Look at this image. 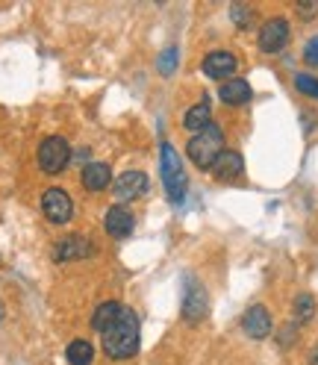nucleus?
I'll return each instance as SVG.
<instances>
[{"label":"nucleus","mask_w":318,"mask_h":365,"mask_svg":"<svg viewBox=\"0 0 318 365\" xmlns=\"http://www.w3.org/2000/svg\"><path fill=\"white\" fill-rule=\"evenodd\" d=\"M103 351L109 359H130L139 351V318L130 307H121L118 318L112 322L103 333Z\"/></svg>","instance_id":"1"},{"label":"nucleus","mask_w":318,"mask_h":365,"mask_svg":"<svg viewBox=\"0 0 318 365\" xmlns=\"http://www.w3.org/2000/svg\"><path fill=\"white\" fill-rule=\"evenodd\" d=\"M186 153L189 159L198 165V168H212V163L224 153V133L218 124H210L207 130H200L198 135H192L189 145H186Z\"/></svg>","instance_id":"2"},{"label":"nucleus","mask_w":318,"mask_h":365,"mask_svg":"<svg viewBox=\"0 0 318 365\" xmlns=\"http://www.w3.org/2000/svg\"><path fill=\"white\" fill-rule=\"evenodd\" d=\"M159 168H163V186L168 192V200L171 203H183L186 197V168H183V159H180V153L165 142L163 150H159Z\"/></svg>","instance_id":"3"},{"label":"nucleus","mask_w":318,"mask_h":365,"mask_svg":"<svg viewBox=\"0 0 318 365\" xmlns=\"http://www.w3.org/2000/svg\"><path fill=\"white\" fill-rule=\"evenodd\" d=\"M71 163V145H68L62 135H48L39 145V168L44 174H62Z\"/></svg>","instance_id":"4"},{"label":"nucleus","mask_w":318,"mask_h":365,"mask_svg":"<svg viewBox=\"0 0 318 365\" xmlns=\"http://www.w3.org/2000/svg\"><path fill=\"white\" fill-rule=\"evenodd\" d=\"M41 212H44V218H48L51 224H68L74 218V200H71V195H68L65 189L53 186V189L44 192V197H41Z\"/></svg>","instance_id":"5"},{"label":"nucleus","mask_w":318,"mask_h":365,"mask_svg":"<svg viewBox=\"0 0 318 365\" xmlns=\"http://www.w3.org/2000/svg\"><path fill=\"white\" fill-rule=\"evenodd\" d=\"M289 21L286 18H268L260 30V51L262 53H280L289 44Z\"/></svg>","instance_id":"6"},{"label":"nucleus","mask_w":318,"mask_h":365,"mask_svg":"<svg viewBox=\"0 0 318 365\" xmlns=\"http://www.w3.org/2000/svg\"><path fill=\"white\" fill-rule=\"evenodd\" d=\"M210 312V294L200 283H189L186 286V294H183V318L192 324L203 322Z\"/></svg>","instance_id":"7"},{"label":"nucleus","mask_w":318,"mask_h":365,"mask_svg":"<svg viewBox=\"0 0 318 365\" xmlns=\"http://www.w3.org/2000/svg\"><path fill=\"white\" fill-rule=\"evenodd\" d=\"M148 192V174L145 171H124L116 182H112V195L118 200H135Z\"/></svg>","instance_id":"8"},{"label":"nucleus","mask_w":318,"mask_h":365,"mask_svg":"<svg viewBox=\"0 0 318 365\" xmlns=\"http://www.w3.org/2000/svg\"><path fill=\"white\" fill-rule=\"evenodd\" d=\"M203 74L207 77H212V80H233V74H236V68H239V62H236V56L233 53H227V51H212L207 59H203Z\"/></svg>","instance_id":"9"},{"label":"nucleus","mask_w":318,"mask_h":365,"mask_svg":"<svg viewBox=\"0 0 318 365\" xmlns=\"http://www.w3.org/2000/svg\"><path fill=\"white\" fill-rule=\"evenodd\" d=\"M92 242L86 236H68V239H59L56 247H53V259L56 262H74V259H83L92 254Z\"/></svg>","instance_id":"10"},{"label":"nucleus","mask_w":318,"mask_h":365,"mask_svg":"<svg viewBox=\"0 0 318 365\" xmlns=\"http://www.w3.org/2000/svg\"><path fill=\"white\" fill-rule=\"evenodd\" d=\"M242 330L251 339H265L271 333V315H268V309L262 304H254L251 309L242 315Z\"/></svg>","instance_id":"11"},{"label":"nucleus","mask_w":318,"mask_h":365,"mask_svg":"<svg viewBox=\"0 0 318 365\" xmlns=\"http://www.w3.org/2000/svg\"><path fill=\"white\" fill-rule=\"evenodd\" d=\"M212 177L215 180H221V182H230V180H236V177H242V171H245V159H242V153H236V150H224L215 163H212Z\"/></svg>","instance_id":"12"},{"label":"nucleus","mask_w":318,"mask_h":365,"mask_svg":"<svg viewBox=\"0 0 318 365\" xmlns=\"http://www.w3.org/2000/svg\"><path fill=\"white\" fill-rule=\"evenodd\" d=\"M133 212L124 210V207H109L106 210V218H103V230L112 236V239H127L133 233Z\"/></svg>","instance_id":"13"},{"label":"nucleus","mask_w":318,"mask_h":365,"mask_svg":"<svg viewBox=\"0 0 318 365\" xmlns=\"http://www.w3.org/2000/svg\"><path fill=\"white\" fill-rule=\"evenodd\" d=\"M80 180H83V186L88 192H103L109 182H112V168L106 163H88L83 168V177Z\"/></svg>","instance_id":"14"},{"label":"nucleus","mask_w":318,"mask_h":365,"mask_svg":"<svg viewBox=\"0 0 318 365\" xmlns=\"http://www.w3.org/2000/svg\"><path fill=\"white\" fill-rule=\"evenodd\" d=\"M218 98H221L227 106H242V103H247V101L254 98V91H251V86H247V80L233 77V80H227V83L221 86Z\"/></svg>","instance_id":"15"},{"label":"nucleus","mask_w":318,"mask_h":365,"mask_svg":"<svg viewBox=\"0 0 318 365\" xmlns=\"http://www.w3.org/2000/svg\"><path fill=\"white\" fill-rule=\"evenodd\" d=\"M212 124V109H210V101H200L195 103L192 109H186V115H183V127L189 133H200V130H207Z\"/></svg>","instance_id":"16"},{"label":"nucleus","mask_w":318,"mask_h":365,"mask_svg":"<svg viewBox=\"0 0 318 365\" xmlns=\"http://www.w3.org/2000/svg\"><path fill=\"white\" fill-rule=\"evenodd\" d=\"M65 359L68 365H88L95 359V348H92V341H86V339H74L71 345H68L65 351Z\"/></svg>","instance_id":"17"},{"label":"nucleus","mask_w":318,"mask_h":365,"mask_svg":"<svg viewBox=\"0 0 318 365\" xmlns=\"http://www.w3.org/2000/svg\"><path fill=\"white\" fill-rule=\"evenodd\" d=\"M121 307H124V304H118V301H106V304H101V307L95 309V315H92V327H95L98 333H103V330L118 318Z\"/></svg>","instance_id":"18"},{"label":"nucleus","mask_w":318,"mask_h":365,"mask_svg":"<svg viewBox=\"0 0 318 365\" xmlns=\"http://www.w3.org/2000/svg\"><path fill=\"white\" fill-rule=\"evenodd\" d=\"M292 309H294V322H309V318L315 315V298L312 294H298V298H294V304H292Z\"/></svg>","instance_id":"19"},{"label":"nucleus","mask_w":318,"mask_h":365,"mask_svg":"<svg viewBox=\"0 0 318 365\" xmlns=\"http://www.w3.org/2000/svg\"><path fill=\"white\" fill-rule=\"evenodd\" d=\"M156 65H159V74H163V77H171L177 71V48H174V44L163 51V56H159Z\"/></svg>","instance_id":"20"},{"label":"nucleus","mask_w":318,"mask_h":365,"mask_svg":"<svg viewBox=\"0 0 318 365\" xmlns=\"http://www.w3.org/2000/svg\"><path fill=\"white\" fill-rule=\"evenodd\" d=\"M294 88H298L301 95L318 101V80H315V77H309V74H298V77H294Z\"/></svg>","instance_id":"21"},{"label":"nucleus","mask_w":318,"mask_h":365,"mask_svg":"<svg viewBox=\"0 0 318 365\" xmlns=\"http://www.w3.org/2000/svg\"><path fill=\"white\" fill-rule=\"evenodd\" d=\"M230 18L236 21L242 30H247V27H251V21H254V12L247 6H242V4H236V6H230Z\"/></svg>","instance_id":"22"},{"label":"nucleus","mask_w":318,"mask_h":365,"mask_svg":"<svg viewBox=\"0 0 318 365\" xmlns=\"http://www.w3.org/2000/svg\"><path fill=\"white\" fill-rule=\"evenodd\" d=\"M304 62L312 65V68H318V36L307 41V48H304Z\"/></svg>","instance_id":"23"},{"label":"nucleus","mask_w":318,"mask_h":365,"mask_svg":"<svg viewBox=\"0 0 318 365\" xmlns=\"http://www.w3.org/2000/svg\"><path fill=\"white\" fill-rule=\"evenodd\" d=\"M315 12H318L315 0H304V4H298V15H301V18H312Z\"/></svg>","instance_id":"24"},{"label":"nucleus","mask_w":318,"mask_h":365,"mask_svg":"<svg viewBox=\"0 0 318 365\" xmlns=\"http://www.w3.org/2000/svg\"><path fill=\"white\" fill-rule=\"evenodd\" d=\"M309 365H318V348L309 354Z\"/></svg>","instance_id":"25"},{"label":"nucleus","mask_w":318,"mask_h":365,"mask_svg":"<svg viewBox=\"0 0 318 365\" xmlns=\"http://www.w3.org/2000/svg\"><path fill=\"white\" fill-rule=\"evenodd\" d=\"M0 318H4V307H0Z\"/></svg>","instance_id":"26"}]
</instances>
